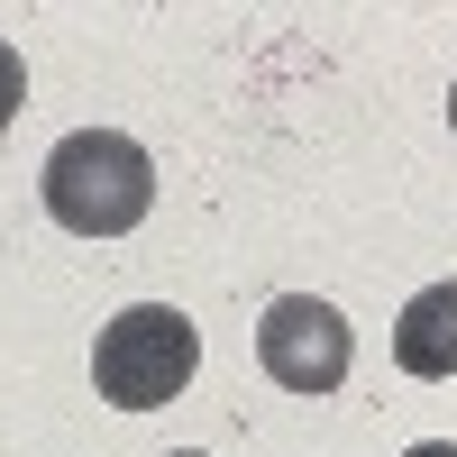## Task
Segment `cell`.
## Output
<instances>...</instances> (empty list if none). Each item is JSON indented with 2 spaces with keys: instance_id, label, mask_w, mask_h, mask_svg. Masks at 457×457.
Returning a JSON list of instances; mask_svg holds the SVG:
<instances>
[{
  "instance_id": "obj_1",
  "label": "cell",
  "mask_w": 457,
  "mask_h": 457,
  "mask_svg": "<svg viewBox=\"0 0 457 457\" xmlns=\"http://www.w3.org/2000/svg\"><path fill=\"white\" fill-rule=\"evenodd\" d=\"M37 183H46L55 228H73V238H129V228L156 211V165H146V146L120 137V129H73Z\"/></svg>"
},
{
  "instance_id": "obj_2",
  "label": "cell",
  "mask_w": 457,
  "mask_h": 457,
  "mask_svg": "<svg viewBox=\"0 0 457 457\" xmlns=\"http://www.w3.org/2000/svg\"><path fill=\"white\" fill-rule=\"evenodd\" d=\"M193 366H202V329L183 320L174 302H137V312H120L92 338V385H101V403H120V411L174 403L183 385H193Z\"/></svg>"
},
{
  "instance_id": "obj_3",
  "label": "cell",
  "mask_w": 457,
  "mask_h": 457,
  "mask_svg": "<svg viewBox=\"0 0 457 457\" xmlns=\"http://www.w3.org/2000/svg\"><path fill=\"white\" fill-rule=\"evenodd\" d=\"M256 366L275 375L284 394H338L348 366H357V329L338 320L320 293H284V302H265V320H256Z\"/></svg>"
},
{
  "instance_id": "obj_4",
  "label": "cell",
  "mask_w": 457,
  "mask_h": 457,
  "mask_svg": "<svg viewBox=\"0 0 457 457\" xmlns=\"http://www.w3.org/2000/svg\"><path fill=\"white\" fill-rule=\"evenodd\" d=\"M394 366L411 375V385H448L457 375V284H430L403 302L394 320Z\"/></svg>"
},
{
  "instance_id": "obj_5",
  "label": "cell",
  "mask_w": 457,
  "mask_h": 457,
  "mask_svg": "<svg viewBox=\"0 0 457 457\" xmlns=\"http://www.w3.org/2000/svg\"><path fill=\"white\" fill-rule=\"evenodd\" d=\"M19 101H28V64H19V46L0 37V129L19 120Z\"/></svg>"
},
{
  "instance_id": "obj_6",
  "label": "cell",
  "mask_w": 457,
  "mask_h": 457,
  "mask_svg": "<svg viewBox=\"0 0 457 457\" xmlns=\"http://www.w3.org/2000/svg\"><path fill=\"white\" fill-rule=\"evenodd\" d=\"M403 457H457V439H421V448H403Z\"/></svg>"
},
{
  "instance_id": "obj_7",
  "label": "cell",
  "mask_w": 457,
  "mask_h": 457,
  "mask_svg": "<svg viewBox=\"0 0 457 457\" xmlns=\"http://www.w3.org/2000/svg\"><path fill=\"white\" fill-rule=\"evenodd\" d=\"M448 129H457V92H448Z\"/></svg>"
},
{
  "instance_id": "obj_8",
  "label": "cell",
  "mask_w": 457,
  "mask_h": 457,
  "mask_svg": "<svg viewBox=\"0 0 457 457\" xmlns=\"http://www.w3.org/2000/svg\"><path fill=\"white\" fill-rule=\"evenodd\" d=\"M174 457H202V448H174Z\"/></svg>"
}]
</instances>
